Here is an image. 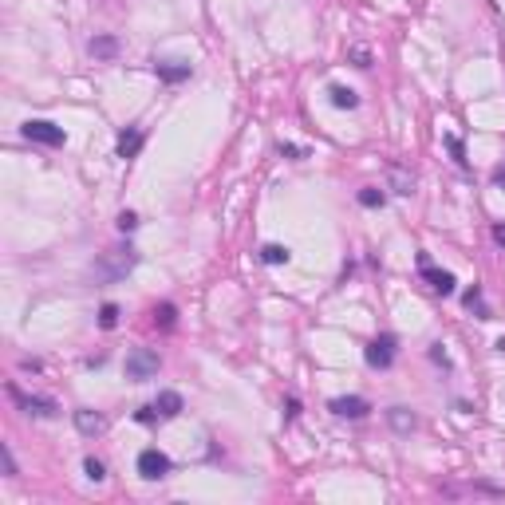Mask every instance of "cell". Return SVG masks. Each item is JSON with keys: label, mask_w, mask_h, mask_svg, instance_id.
I'll use <instances>...</instances> for the list:
<instances>
[{"label": "cell", "mask_w": 505, "mask_h": 505, "mask_svg": "<svg viewBox=\"0 0 505 505\" xmlns=\"http://www.w3.org/2000/svg\"><path fill=\"white\" fill-rule=\"evenodd\" d=\"M139 265V252L130 249V245H126V249H110V252H103V257H99V261H95V281H123L126 272H130V268Z\"/></svg>", "instance_id": "cell-1"}, {"label": "cell", "mask_w": 505, "mask_h": 505, "mask_svg": "<svg viewBox=\"0 0 505 505\" xmlns=\"http://www.w3.org/2000/svg\"><path fill=\"white\" fill-rule=\"evenodd\" d=\"M154 375H158V351H150V347H134V351L126 355V379L142 383V379H154Z\"/></svg>", "instance_id": "cell-2"}, {"label": "cell", "mask_w": 505, "mask_h": 505, "mask_svg": "<svg viewBox=\"0 0 505 505\" xmlns=\"http://www.w3.org/2000/svg\"><path fill=\"white\" fill-rule=\"evenodd\" d=\"M24 139L44 142V146H63L67 134H63V126L47 123V119H28V123H24Z\"/></svg>", "instance_id": "cell-3"}, {"label": "cell", "mask_w": 505, "mask_h": 505, "mask_svg": "<svg viewBox=\"0 0 505 505\" xmlns=\"http://www.w3.org/2000/svg\"><path fill=\"white\" fill-rule=\"evenodd\" d=\"M139 473L146 478V482H158V478H166V473H170V458L150 446V450H142V454H139Z\"/></svg>", "instance_id": "cell-4"}, {"label": "cell", "mask_w": 505, "mask_h": 505, "mask_svg": "<svg viewBox=\"0 0 505 505\" xmlns=\"http://www.w3.org/2000/svg\"><path fill=\"white\" fill-rule=\"evenodd\" d=\"M367 363L379 367V371H383V367H391V363H395V336H375V340L367 344Z\"/></svg>", "instance_id": "cell-5"}, {"label": "cell", "mask_w": 505, "mask_h": 505, "mask_svg": "<svg viewBox=\"0 0 505 505\" xmlns=\"http://www.w3.org/2000/svg\"><path fill=\"white\" fill-rule=\"evenodd\" d=\"M331 414H340V419H363L367 414V399H360V395H340V399H331L328 403Z\"/></svg>", "instance_id": "cell-6"}, {"label": "cell", "mask_w": 505, "mask_h": 505, "mask_svg": "<svg viewBox=\"0 0 505 505\" xmlns=\"http://www.w3.org/2000/svg\"><path fill=\"white\" fill-rule=\"evenodd\" d=\"M423 277L430 281V288H434L438 296H450V292H454V277H450V272H442V268H430L426 257H423Z\"/></svg>", "instance_id": "cell-7"}, {"label": "cell", "mask_w": 505, "mask_h": 505, "mask_svg": "<svg viewBox=\"0 0 505 505\" xmlns=\"http://www.w3.org/2000/svg\"><path fill=\"white\" fill-rule=\"evenodd\" d=\"M12 399L28 410V414H36V419H51V414H56V403H51V399H28V395H20L16 387H12Z\"/></svg>", "instance_id": "cell-8"}, {"label": "cell", "mask_w": 505, "mask_h": 505, "mask_svg": "<svg viewBox=\"0 0 505 505\" xmlns=\"http://www.w3.org/2000/svg\"><path fill=\"white\" fill-rule=\"evenodd\" d=\"M154 410H158V419H178V414H182V395H178V391H162L154 399Z\"/></svg>", "instance_id": "cell-9"}, {"label": "cell", "mask_w": 505, "mask_h": 505, "mask_svg": "<svg viewBox=\"0 0 505 505\" xmlns=\"http://www.w3.org/2000/svg\"><path fill=\"white\" fill-rule=\"evenodd\" d=\"M139 150H142V130L126 126L123 134H119V158H134Z\"/></svg>", "instance_id": "cell-10"}, {"label": "cell", "mask_w": 505, "mask_h": 505, "mask_svg": "<svg viewBox=\"0 0 505 505\" xmlns=\"http://www.w3.org/2000/svg\"><path fill=\"white\" fill-rule=\"evenodd\" d=\"M328 95H331V107H340V110H351L360 103V95L351 91V87H344V83H331Z\"/></svg>", "instance_id": "cell-11"}, {"label": "cell", "mask_w": 505, "mask_h": 505, "mask_svg": "<svg viewBox=\"0 0 505 505\" xmlns=\"http://www.w3.org/2000/svg\"><path fill=\"white\" fill-rule=\"evenodd\" d=\"M75 426L83 434H103V414H95V410H75Z\"/></svg>", "instance_id": "cell-12"}, {"label": "cell", "mask_w": 505, "mask_h": 505, "mask_svg": "<svg viewBox=\"0 0 505 505\" xmlns=\"http://www.w3.org/2000/svg\"><path fill=\"white\" fill-rule=\"evenodd\" d=\"M158 75L166 79V83H178V79H189V63H154Z\"/></svg>", "instance_id": "cell-13"}, {"label": "cell", "mask_w": 505, "mask_h": 505, "mask_svg": "<svg viewBox=\"0 0 505 505\" xmlns=\"http://www.w3.org/2000/svg\"><path fill=\"white\" fill-rule=\"evenodd\" d=\"M119 51V40H110V36H99V40H91V56H99V60H110Z\"/></svg>", "instance_id": "cell-14"}, {"label": "cell", "mask_w": 505, "mask_h": 505, "mask_svg": "<svg viewBox=\"0 0 505 505\" xmlns=\"http://www.w3.org/2000/svg\"><path fill=\"white\" fill-rule=\"evenodd\" d=\"M288 257H292V252L284 249V245H265V249H261V261H265V265H288Z\"/></svg>", "instance_id": "cell-15"}, {"label": "cell", "mask_w": 505, "mask_h": 505, "mask_svg": "<svg viewBox=\"0 0 505 505\" xmlns=\"http://www.w3.org/2000/svg\"><path fill=\"white\" fill-rule=\"evenodd\" d=\"M391 426L395 430H414V414H407L403 407H395L391 410Z\"/></svg>", "instance_id": "cell-16"}, {"label": "cell", "mask_w": 505, "mask_h": 505, "mask_svg": "<svg viewBox=\"0 0 505 505\" xmlns=\"http://www.w3.org/2000/svg\"><path fill=\"white\" fill-rule=\"evenodd\" d=\"M99 324H103V328H115V324H119V308H115V304H103V308H99Z\"/></svg>", "instance_id": "cell-17"}, {"label": "cell", "mask_w": 505, "mask_h": 505, "mask_svg": "<svg viewBox=\"0 0 505 505\" xmlns=\"http://www.w3.org/2000/svg\"><path fill=\"white\" fill-rule=\"evenodd\" d=\"M83 470H87L91 482H103V478H107V470H103V462H99V458H87V462H83Z\"/></svg>", "instance_id": "cell-18"}, {"label": "cell", "mask_w": 505, "mask_h": 505, "mask_svg": "<svg viewBox=\"0 0 505 505\" xmlns=\"http://www.w3.org/2000/svg\"><path fill=\"white\" fill-rule=\"evenodd\" d=\"M360 205L375 209V205H383V193H379V189H360Z\"/></svg>", "instance_id": "cell-19"}, {"label": "cell", "mask_w": 505, "mask_h": 505, "mask_svg": "<svg viewBox=\"0 0 505 505\" xmlns=\"http://www.w3.org/2000/svg\"><path fill=\"white\" fill-rule=\"evenodd\" d=\"M158 320H162V328H170V324H174V304H162V308H158Z\"/></svg>", "instance_id": "cell-20"}, {"label": "cell", "mask_w": 505, "mask_h": 505, "mask_svg": "<svg viewBox=\"0 0 505 505\" xmlns=\"http://www.w3.org/2000/svg\"><path fill=\"white\" fill-rule=\"evenodd\" d=\"M134 225H139V218H134V213H119V229H123V233H130Z\"/></svg>", "instance_id": "cell-21"}, {"label": "cell", "mask_w": 505, "mask_h": 505, "mask_svg": "<svg viewBox=\"0 0 505 505\" xmlns=\"http://www.w3.org/2000/svg\"><path fill=\"white\" fill-rule=\"evenodd\" d=\"M4 473H8V478H16V458H12V450H8V446H4Z\"/></svg>", "instance_id": "cell-22"}, {"label": "cell", "mask_w": 505, "mask_h": 505, "mask_svg": "<svg viewBox=\"0 0 505 505\" xmlns=\"http://www.w3.org/2000/svg\"><path fill=\"white\" fill-rule=\"evenodd\" d=\"M154 419H158L154 407H142V410H139V423H154Z\"/></svg>", "instance_id": "cell-23"}, {"label": "cell", "mask_w": 505, "mask_h": 505, "mask_svg": "<svg viewBox=\"0 0 505 505\" xmlns=\"http://www.w3.org/2000/svg\"><path fill=\"white\" fill-rule=\"evenodd\" d=\"M351 56H355V67H371V63H367V51H363V47H355Z\"/></svg>", "instance_id": "cell-24"}, {"label": "cell", "mask_w": 505, "mask_h": 505, "mask_svg": "<svg viewBox=\"0 0 505 505\" xmlns=\"http://www.w3.org/2000/svg\"><path fill=\"white\" fill-rule=\"evenodd\" d=\"M281 154H288V158H304V150H300V146H284V142H281Z\"/></svg>", "instance_id": "cell-25"}, {"label": "cell", "mask_w": 505, "mask_h": 505, "mask_svg": "<svg viewBox=\"0 0 505 505\" xmlns=\"http://www.w3.org/2000/svg\"><path fill=\"white\" fill-rule=\"evenodd\" d=\"M493 241H497V245H505V225H497V229H493Z\"/></svg>", "instance_id": "cell-26"}, {"label": "cell", "mask_w": 505, "mask_h": 505, "mask_svg": "<svg viewBox=\"0 0 505 505\" xmlns=\"http://www.w3.org/2000/svg\"><path fill=\"white\" fill-rule=\"evenodd\" d=\"M493 182H497V186L505 189V170H497V174H493Z\"/></svg>", "instance_id": "cell-27"}]
</instances>
